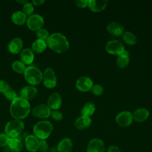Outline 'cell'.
I'll return each instance as SVG.
<instances>
[{
	"label": "cell",
	"mask_w": 152,
	"mask_h": 152,
	"mask_svg": "<svg viewBox=\"0 0 152 152\" xmlns=\"http://www.w3.org/2000/svg\"><path fill=\"white\" fill-rule=\"evenodd\" d=\"M39 140L34 135H28L25 139V145L29 152H36L39 149Z\"/></svg>",
	"instance_id": "4fadbf2b"
},
{
	"label": "cell",
	"mask_w": 152,
	"mask_h": 152,
	"mask_svg": "<svg viewBox=\"0 0 152 152\" xmlns=\"http://www.w3.org/2000/svg\"><path fill=\"white\" fill-rule=\"evenodd\" d=\"M129 63V53L125 50L124 52L118 56L116 61L117 65L121 68H124L127 66Z\"/></svg>",
	"instance_id": "484cf974"
},
{
	"label": "cell",
	"mask_w": 152,
	"mask_h": 152,
	"mask_svg": "<svg viewBox=\"0 0 152 152\" xmlns=\"http://www.w3.org/2000/svg\"><path fill=\"white\" fill-rule=\"evenodd\" d=\"M91 92L96 96L101 95L103 92V87L99 84H94L93 86L91 89Z\"/></svg>",
	"instance_id": "836d02e7"
},
{
	"label": "cell",
	"mask_w": 152,
	"mask_h": 152,
	"mask_svg": "<svg viewBox=\"0 0 152 152\" xmlns=\"http://www.w3.org/2000/svg\"><path fill=\"white\" fill-rule=\"evenodd\" d=\"M23 42L20 37H15L12 39L8 43V50L12 54H17L22 49Z\"/></svg>",
	"instance_id": "2e32d148"
},
{
	"label": "cell",
	"mask_w": 152,
	"mask_h": 152,
	"mask_svg": "<svg viewBox=\"0 0 152 152\" xmlns=\"http://www.w3.org/2000/svg\"><path fill=\"white\" fill-rule=\"evenodd\" d=\"M30 108L28 101L20 96L17 97L11 102L10 112L14 119L22 120L28 115Z\"/></svg>",
	"instance_id": "6da1fadb"
},
{
	"label": "cell",
	"mask_w": 152,
	"mask_h": 152,
	"mask_svg": "<svg viewBox=\"0 0 152 152\" xmlns=\"http://www.w3.org/2000/svg\"><path fill=\"white\" fill-rule=\"evenodd\" d=\"M8 146L10 150L14 152H20L23 148L22 141L20 138H18V137L10 138Z\"/></svg>",
	"instance_id": "603a6c76"
},
{
	"label": "cell",
	"mask_w": 152,
	"mask_h": 152,
	"mask_svg": "<svg viewBox=\"0 0 152 152\" xmlns=\"http://www.w3.org/2000/svg\"><path fill=\"white\" fill-rule=\"evenodd\" d=\"M88 1L86 0H77L75 1V5L80 8H85L88 6Z\"/></svg>",
	"instance_id": "74e56055"
},
{
	"label": "cell",
	"mask_w": 152,
	"mask_h": 152,
	"mask_svg": "<svg viewBox=\"0 0 152 152\" xmlns=\"http://www.w3.org/2000/svg\"><path fill=\"white\" fill-rule=\"evenodd\" d=\"M34 11V7L33 4L31 2H27L25 4L23 5V12L26 14L27 17H29L32 15Z\"/></svg>",
	"instance_id": "f546056e"
},
{
	"label": "cell",
	"mask_w": 152,
	"mask_h": 152,
	"mask_svg": "<svg viewBox=\"0 0 152 152\" xmlns=\"http://www.w3.org/2000/svg\"><path fill=\"white\" fill-rule=\"evenodd\" d=\"M36 36L39 39L46 41L50 35L49 31L47 30L42 28L36 31Z\"/></svg>",
	"instance_id": "1f68e13d"
},
{
	"label": "cell",
	"mask_w": 152,
	"mask_h": 152,
	"mask_svg": "<svg viewBox=\"0 0 152 152\" xmlns=\"http://www.w3.org/2000/svg\"><path fill=\"white\" fill-rule=\"evenodd\" d=\"M37 89L33 86H28L24 87L20 92L21 97L26 100L34 99L37 94Z\"/></svg>",
	"instance_id": "d6986e66"
},
{
	"label": "cell",
	"mask_w": 152,
	"mask_h": 152,
	"mask_svg": "<svg viewBox=\"0 0 152 152\" xmlns=\"http://www.w3.org/2000/svg\"><path fill=\"white\" fill-rule=\"evenodd\" d=\"M73 147V143L69 138L62 139L57 145L58 152H71Z\"/></svg>",
	"instance_id": "44dd1931"
},
{
	"label": "cell",
	"mask_w": 152,
	"mask_h": 152,
	"mask_svg": "<svg viewBox=\"0 0 152 152\" xmlns=\"http://www.w3.org/2000/svg\"><path fill=\"white\" fill-rule=\"evenodd\" d=\"M50 116L55 121H60L63 118V115L62 112L58 110H53L51 111Z\"/></svg>",
	"instance_id": "d590c367"
},
{
	"label": "cell",
	"mask_w": 152,
	"mask_h": 152,
	"mask_svg": "<svg viewBox=\"0 0 152 152\" xmlns=\"http://www.w3.org/2000/svg\"><path fill=\"white\" fill-rule=\"evenodd\" d=\"M10 86L8 83L3 80H0V92L4 93L8 88Z\"/></svg>",
	"instance_id": "8d00e7d4"
},
{
	"label": "cell",
	"mask_w": 152,
	"mask_h": 152,
	"mask_svg": "<svg viewBox=\"0 0 152 152\" xmlns=\"http://www.w3.org/2000/svg\"><path fill=\"white\" fill-rule=\"evenodd\" d=\"M107 2V0H90L88 1V7L91 11L99 12L105 9Z\"/></svg>",
	"instance_id": "9a60e30c"
},
{
	"label": "cell",
	"mask_w": 152,
	"mask_h": 152,
	"mask_svg": "<svg viewBox=\"0 0 152 152\" xmlns=\"http://www.w3.org/2000/svg\"><path fill=\"white\" fill-rule=\"evenodd\" d=\"M27 27L33 31H37L42 28L43 24V18L39 14H32L28 17L27 19Z\"/></svg>",
	"instance_id": "ba28073f"
},
{
	"label": "cell",
	"mask_w": 152,
	"mask_h": 152,
	"mask_svg": "<svg viewBox=\"0 0 152 152\" xmlns=\"http://www.w3.org/2000/svg\"><path fill=\"white\" fill-rule=\"evenodd\" d=\"M106 152H121V151L118 147L116 145H110L107 148Z\"/></svg>",
	"instance_id": "f35d334b"
},
{
	"label": "cell",
	"mask_w": 152,
	"mask_h": 152,
	"mask_svg": "<svg viewBox=\"0 0 152 152\" xmlns=\"http://www.w3.org/2000/svg\"><path fill=\"white\" fill-rule=\"evenodd\" d=\"M150 115L148 109L144 107H140L136 109L133 114V119L137 122H142L147 119Z\"/></svg>",
	"instance_id": "ac0fdd59"
},
{
	"label": "cell",
	"mask_w": 152,
	"mask_h": 152,
	"mask_svg": "<svg viewBox=\"0 0 152 152\" xmlns=\"http://www.w3.org/2000/svg\"><path fill=\"white\" fill-rule=\"evenodd\" d=\"M43 81L44 86L48 88H52L56 86L57 79L52 68H48L44 71L43 73Z\"/></svg>",
	"instance_id": "52a82bcc"
},
{
	"label": "cell",
	"mask_w": 152,
	"mask_h": 152,
	"mask_svg": "<svg viewBox=\"0 0 152 152\" xmlns=\"http://www.w3.org/2000/svg\"><path fill=\"white\" fill-rule=\"evenodd\" d=\"M45 2L44 0H33L32 1V4L35 5V6H38V5H41Z\"/></svg>",
	"instance_id": "ab89813d"
},
{
	"label": "cell",
	"mask_w": 152,
	"mask_h": 152,
	"mask_svg": "<svg viewBox=\"0 0 152 152\" xmlns=\"http://www.w3.org/2000/svg\"><path fill=\"white\" fill-rule=\"evenodd\" d=\"M62 104V98L58 93H53L51 94L47 101V105L50 109L57 110Z\"/></svg>",
	"instance_id": "5bb4252c"
},
{
	"label": "cell",
	"mask_w": 152,
	"mask_h": 152,
	"mask_svg": "<svg viewBox=\"0 0 152 152\" xmlns=\"http://www.w3.org/2000/svg\"><path fill=\"white\" fill-rule=\"evenodd\" d=\"M4 96L9 100H11V102L14 100L15 98L17 97V93L15 91L10 87L3 93Z\"/></svg>",
	"instance_id": "4dcf8cb0"
},
{
	"label": "cell",
	"mask_w": 152,
	"mask_h": 152,
	"mask_svg": "<svg viewBox=\"0 0 152 152\" xmlns=\"http://www.w3.org/2000/svg\"><path fill=\"white\" fill-rule=\"evenodd\" d=\"M20 61L25 65L31 64L34 61V53L31 49L24 48L20 53Z\"/></svg>",
	"instance_id": "7402d4cb"
},
{
	"label": "cell",
	"mask_w": 152,
	"mask_h": 152,
	"mask_svg": "<svg viewBox=\"0 0 152 152\" xmlns=\"http://www.w3.org/2000/svg\"><path fill=\"white\" fill-rule=\"evenodd\" d=\"M47 48V43L45 40L37 39L31 45V50L36 53L43 52Z\"/></svg>",
	"instance_id": "d4e9b609"
},
{
	"label": "cell",
	"mask_w": 152,
	"mask_h": 152,
	"mask_svg": "<svg viewBox=\"0 0 152 152\" xmlns=\"http://www.w3.org/2000/svg\"><path fill=\"white\" fill-rule=\"evenodd\" d=\"M24 128V124L21 120L14 119L7 123L5 126V132L10 138H17Z\"/></svg>",
	"instance_id": "5b68a950"
},
{
	"label": "cell",
	"mask_w": 152,
	"mask_h": 152,
	"mask_svg": "<svg viewBox=\"0 0 152 152\" xmlns=\"http://www.w3.org/2000/svg\"><path fill=\"white\" fill-rule=\"evenodd\" d=\"M48 152H58L56 147H51L49 148Z\"/></svg>",
	"instance_id": "60d3db41"
},
{
	"label": "cell",
	"mask_w": 152,
	"mask_h": 152,
	"mask_svg": "<svg viewBox=\"0 0 152 152\" xmlns=\"http://www.w3.org/2000/svg\"><path fill=\"white\" fill-rule=\"evenodd\" d=\"M49 145L45 140H40L39 145V150L40 152H48L49 150Z\"/></svg>",
	"instance_id": "d6a6232c"
},
{
	"label": "cell",
	"mask_w": 152,
	"mask_h": 152,
	"mask_svg": "<svg viewBox=\"0 0 152 152\" xmlns=\"http://www.w3.org/2000/svg\"><path fill=\"white\" fill-rule=\"evenodd\" d=\"M10 138L5 133L0 134V147H5L8 145Z\"/></svg>",
	"instance_id": "e575fe53"
},
{
	"label": "cell",
	"mask_w": 152,
	"mask_h": 152,
	"mask_svg": "<svg viewBox=\"0 0 152 152\" xmlns=\"http://www.w3.org/2000/svg\"><path fill=\"white\" fill-rule=\"evenodd\" d=\"M51 109L45 104H40L35 106L32 110V115L39 118H47L50 116Z\"/></svg>",
	"instance_id": "8fae6325"
},
{
	"label": "cell",
	"mask_w": 152,
	"mask_h": 152,
	"mask_svg": "<svg viewBox=\"0 0 152 152\" xmlns=\"http://www.w3.org/2000/svg\"><path fill=\"white\" fill-rule=\"evenodd\" d=\"M106 147L102 140L99 138L91 139L87 147V152H105Z\"/></svg>",
	"instance_id": "30bf717a"
},
{
	"label": "cell",
	"mask_w": 152,
	"mask_h": 152,
	"mask_svg": "<svg viewBox=\"0 0 152 152\" xmlns=\"http://www.w3.org/2000/svg\"><path fill=\"white\" fill-rule=\"evenodd\" d=\"M26 68V65L21 61H15L12 64V69L18 74L24 73Z\"/></svg>",
	"instance_id": "f1b7e54d"
},
{
	"label": "cell",
	"mask_w": 152,
	"mask_h": 152,
	"mask_svg": "<svg viewBox=\"0 0 152 152\" xmlns=\"http://www.w3.org/2000/svg\"><path fill=\"white\" fill-rule=\"evenodd\" d=\"M24 76L26 81L32 86L40 84L43 80L42 72L39 68L34 66L27 67L24 72Z\"/></svg>",
	"instance_id": "277c9868"
},
{
	"label": "cell",
	"mask_w": 152,
	"mask_h": 152,
	"mask_svg": "<svg viewBox=\"0 0 152 152\" xmlns=\"http://www.w3.org/2000/svg\"><path fill=\"white\" fill-rule=\"evenodd\" d=\"M53 131V125L48 121H40L33 127L34 135L39 140H46Z\"/></svg>",
	"instance_id": "3957f363"
},
{
	"label": "cell",
	"mask_w": 152,
	"mask_h": 152,
	"mask_svg": "<svg viewBox=\"0 0 152 152\" xmlns=\"http://www.w3.org/2000/svg\"><path fill=\"white\" fill-rule=\"evenodd\" d=\"M93 86L92 80L88 77H81L79 78L75 84L78 90L82 92H86L90 90Z\"/></svg>",
	"instance_id": "7c38bea8"
},
{
	"label": "cell",
	"mask_w": 152,
	"mask_h": 152,
	"mask_svg": "<svg viewBox=\"0 0 152 152\" xmlns=\"http://www.w3.org/2000/svg\"><path fill=\"white\" fill-rule=\"evenodd\" d=\"M47 46L58 53L66 52L69 48V42L66 37L60 33H54L46 40Z\"/></svg>",
	"instance_id": "7a4b0ae2"
},
{
	"label": "cell",
	"mask_w": 152,
	"mask_h": 152,
	"mask_svg": "<svg viewBox=\"0 0 152 152\" xmlns=\"http://www.w3.org/2000/svg\"><path fill=\"white\" fill-rule=\"evenodd\" d=\"M123 40L129 45H134L137 43L136 36L131 31H126L124 33Z\"/></svg>",
	"instance_id": "83f0119b"
},
{
	"label": "cell",
	"mask_w": 152,
	"mask_h": 152,
	"mask_svg": "<svg viewBox=\"0 0 152 152\" xmlns=\"http://www.w3.org/2000/svg\"><path fill=\"white\" fill-rule=\"evenodd\" d=\"M27 16L26 14L20 11H17L14 12L11 16V20L12 22L18 26L23 25L27 21Z\"/></svg>",
	"instance_id": "cb8c5ba5"
},
{
	"label": "cell",
	"mask_w": 152,
	"mask_h": 152,
	"mask_svg": "<svg viewBox=\"0 0 152 152\" xmlns=\"http://www.w3.org/2000/svg\"><path fill=\"white\" fill-rule=\"evenodd\" d=\"M96 107L95 105L92 102H87L86 103L84 106L83 107L81 110V115H84L87 116H91L95 111Z\"/></svg>",
	"instance_id": "4316f807"
},
{
	"label": "cell",
	"mask_w": 152,
	"mask_h": 152,
	"mask_svg": "<svg viewBox=\"0 0 152 152\" xmlns=\"http://www.w3.org/2000/svg\"><path fill=\"white\" fill-rule=\"evenodd\" d=\"M16 2H18V3H19V4H25L26 3H27L28 1H26V0H17L16 1Z\"/></svg>",
	"instance_id": "b9f144b4"
},
{
	"label": "cell",
	"mask_w": 152,
	"mask_h": 152,
	"mask_svg": "<svg viewBox=\"0 0 152 152\" xmlns=\"http://www.w3.org/2000/svg\"><path fill=\"white\" fill-rule=\"evenodd\" d=\"M91 123L92 120L90 116L81 115L76 119L74 122V125L78 129L83 130L90 127Z\"/></svg>",
	"instance_id": "e0dca14e"
},
{
	"label": "cell",
	"mask_w": 152,
	"mask_h": 152,
	"mask_svg": "<svg viewBox=\"0 0 152 152\" xmlns=\"http://www.w3.org/2000/svg\"><path fill=\"white\" fill-rule=\"evenodd\" d=\"M106 51L112 55H120L125 50L123 44L117 40H110L105 45Z\"/></svg>",
	"instance_id": "8992f818"
},
{
	"label": "cell",
	"mask_w": 152,
	"mask_h": 152,
	"mask_svg": "<svg viewBox=\"0 0 152 152\" xmlns=\"http://www.w3.org/2000/svg\"><path fill=\"white\" fill-rule=\"evenodd\" d=\"M106 28L109 33L116 36L122 34L124 31V27L123 25L118 22H112L109 23Z\"/></svg>",
	"instance_id": "ffe728a7"
},
{
	"label": "cell",
	"mask_w": 152,
	"mask_h": 152,
	"mask_svg": "<svg viewBox=\"0 0 152 152\" xmlns=\"http://www.w3.org/2000/svg\"><path fill=\"white\" fill-rule=\"evenodd\" d=\"M133 120L132 114L129 111L121 112L119 113L115 118V121L118 125L122 127H126L131 125Z\"/></svg>",
	"instance_id": "9c48e42d"
}]
</instances>
